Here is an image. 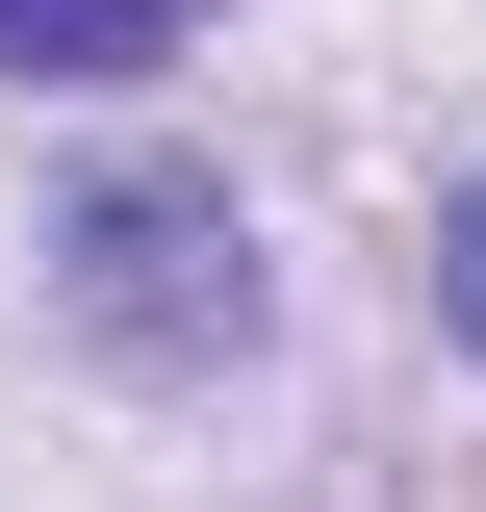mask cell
I'll list each match as a JSON object with an SVG mask.
<instances>
[{"label": "cell", "instance_id": "cell-1", "mask_svg": "<svg viewBox=\"0 0 486 512\" xmlns=\"http://www.w3.org/2000/svg\"><path fill=\"white\" fill-rule=\"evenodd\" d=\"M77 333H128V359H231V333H256L231 180H103V205H77Z\"/></svg>", "mask_w": 486, "mask_h": 512}, {"label": "cell", "instance_id": "cell-2", "mask_svg": "<svg viewBox=\"0 0 486 512\" xmlns=\"http://www.w3.org/2000/svg\"><path fill=\"white\" fill-rule=\"evenodd\" d=\"M180 0H0V77H128Z\"/></svg>", "mask_w": 486, "mask_h": 512}, {"label": "cell", "instance_id": "cell-3", "mask_svg": "<svg viewBox=\"0 0 486 512\" xmlns=\"http://www.w3.org/2000/svg\"><path fill=\"white\" fill-rule=\"evenodd\" d=\"M435 308H461V333H486V180H461V205H435Z\"/></svg>", "mask_w": 486, "mask_h": 512}]
</instances>
